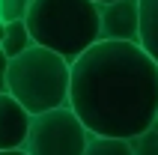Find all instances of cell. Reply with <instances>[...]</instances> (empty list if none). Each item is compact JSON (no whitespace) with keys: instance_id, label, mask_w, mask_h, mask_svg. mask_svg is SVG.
Segmentation results:
<instances>
[{"instance_id":"obj_1","label":"cell","mask_w":158,"mask_h":155,"mask_svg":"<svg viewBox=\"0 0 158 155\" xmlns=\"http://www.w3.org/2000/svg\"><path fill=\"white\" fill-rule=\"evenodd\" d=\"M66 104L89 134L131 140L155 122L158 66L137 42L98 39L69 63Z\"/></svg>"},{"instance_id":"obj_2","label":"cell","mask_w":158,"mask_h":155,"mask_svg":"<svg viewBox=\"0 0 158 155\" xmlns=\"http://www.w3.org/2000/svg\"><path fill=\"white\" fill-rule=\"evenodd\" d=\"M24 27L33 45L72 63L98 42V6L93 0H30Z\"/></svg>"},{"instance_id":"obj_3","label":"cell","mask_w":158,"mask_h":155,"mask_svg":"<svg viewBox=\"0 0 158 155\" xmlns=\"http://www.w3.org/2000/svg\"><path fill=\"white\" fill-rule=\"evenodd\" d=\"M6 93L30 116L63 107L69 102V63L48 48L30 45L21 54L9 57Z\"/></svg>"},{"instance_id":"obj_4","label":"cell","mask_w":158,"mask_h":155,"mask_svg":"<svg viewBox=\"0 0 158 155\" xmlns=\"http://www.w3.org/2000/svg\"><path fill=\"white\" fill-rule=\"evenodd\" d=\"M89 140V131L84 122L72 113L69 104L42 111L30 116L24 152L27 155H84V146Z\"/></svg>"},{"instance_id":"obj_5","label":"cell","mask_w":158,"mask_h":155,"mask_svg":"<svg viewBox=\"0 0 158 155\" xmlns=\"http://www.w3.org/2000/svg\"><path fill=\"white\" fill-rule=\"evenodd\" d=\"M98 39L137 42V0L98 3Z\"/></svg>"},{"instance_id":"obj_6","label":"cell","mask_w":158,"mask_h":155,"mask_svg":"<svg viewBox=\"0 0 158 155\" xmlns=\"http://www.w3.org/2000/svg\"><path fill=\"white\" fill-rule=\"evenodd\" d=\"M30 128V113L12 98L0 93V149H21Z\"/></svg>"},{"instance_id":"obj_7","label":"cell","mask_w":158,"mask_h":155,"mask_svg":"<svg viewBox=\"0 0 158 155\" xmlns=\"http://www.w3.org/2000/svg\"><path fill=\"white\" fill-rule=\"evenodd\" d=\"M137 45L158 66V0H137Z\"/></svg>"},{"instance_id":"obj_8","label":"cell","mask_w":158,"mask_h":155,"mask_svg":"<svg viewBox=\"0 0 158 155\" xmlns=\"http://www.w3.org/2000/svg\"><path fill=\"white\" fill-rule=\"evenodd\" d=\"M30 33H27L24 21H9L6 27H3V42H0V51L6 54V57H15V54H21L24 48H30Z\"/></svg>"},{"instance_id":"obj_9","label":"cell","mask_w":158,"mask_h":155,"mask_svg":"<svg viewBox=\"0 0 158 155\" xmlns=\"http://www.w3.org/2000/svg\"><path fill=\"white\" fill-rule=\"evenodd\" d=\"M84 155H131V140L89 134L87 146H84Z\"/></svg>"},{"instance_id":"obj_10","label":"cell","mask_w":158,"mask_h":155,"mask_svg":"<svg viewBox=\"0 0 158 155\" xmlns=\"http://www.w3.org/2000/svg\"><path fill=\"white\" fill-rule=\"evenodd\" d=\"M131 155H158V122L131 137Z\"/></svg>"},{"instance_id":"obj_11","label":"cell","mask_w":158,"mask_h":155,"mask_svg":"<svg viewBox=\"0 0 158 155\" xmlns=\"http://www.w3.org/2000/svg\"><path fill=\"white\" fill-rule=\"evenodd\" d=\"M27 6L30 0H0V21L9 24V21H24Z\"/></svg>"},{"instance_id":"obj_12","label":"cell","mask_w":158,"mask_h":155,"mask_svg":"<svg viewBox=\"0 0 158 155\" xmlns=\"http://www.w3.org/2000/svg\"><path fill=\"white\" fill-rule=\"evenodd\" d=\"M6 66H9V57L0 51V93H6Z\"/></svg>"},{"instance_id":"obj_13","label":"cell","mask_w":158,"mask_h":155,"mask_svg":"<svg viewBox=\"0 0 158 155\" xmlns=\"http://www.w3.org/2000/svg\"><path fill=\"white\" fill-rule=\"evenodd\" d=\"M0 155H27L24 149H0Z\"/></svg>"},{"instance_id":"obj_14","label":"cell","mask_w":158,"mask_h":155,"mask_svg":"<svg viewBox=\"0 0 158 155\" xmlns=\"http://www.w3.org/2000/svg\"><path fill=\"white\" fill-rule=\"evenodd\" d=\"M3 27H6V24H3V21H0V42H3Z\"/></svg>"},{"instance_id":"obj_15","label":"cell","mask_w":158,"mask_h":155,"mask_svg":"<svg viewBox=\"0 0 158 155\" xmlns=\"http://www.w3.org/2000/svg\"><path fill=\"white\" fill-rule=\"evenodd\" d=\"M93 3H96V6H98V3H110V0H93Z\"/></svg>"},{"instance_id":"obj_16","label":"cell","mask_w":158,"mask_h":155,"mask_svg":"<svg viewBox=\"0 0 158 155\" xmlns=\"http://www.w3.org/2000/svg\"><path fill=\"white\" fill-rule=\"evenodd\" d=\"M155 122H158V113H155Z\"/></svg>"}]
</instances>
